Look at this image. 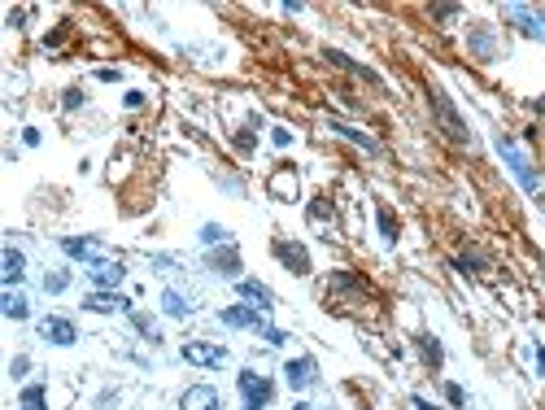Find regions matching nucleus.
<instances>
[{
    "label": "nucleus",
    "mask_w": 545,
    "mask_h": 410,
    "mask_svg": "<svg viewBox=\"0 0 545 410\" xmlns=\"http://www.w3.org/2000/svg\"><path fill=\"white\" fill-rule=\"evenodd\" d=\"M201 244H205V249H214V244H231L227 227H219V223H205V227H201Z\"/></svg>",
    "instance_id": "obj_25"
},
{
    "label": "nucleus",
    "mask_w": 545,
    "mask_h": 410,
    "mask_svg": "<svg viewBox=\"0 0 545 410\" xmlns=\"http://www.w3.org/2000/svg\"><path fill=\"white\" fill-rule=\"evenodd\" d=\"M161 310H166L171 319H188L192 315V301L184 297V292H175V288H166L161 292Z\"/></svg>",
    "instance_id": "obj_18"
},
{
    "label": "nucleus",
    "mask_w": 545,
    "mask_h": 410,
    "mask_svg": "<svg viewBox=\"0 0 545 410\" xmlns=\"http://www.w3.org/2000/svg\"><path fill=\"white\" fill-rule=\"evenodd\" d=\"M292 410H315V406H310V402H297V406H292Z\"/></svg>",
    "instance_id": "obj_38"
},
{
    "label": "nucleus",
    "mask_w": 545,
    "mask_h": 410,
    "mask_svg": "<svg viewBox=\"0 0 545 410\" xmlns=\"http://www.w3.org/2000/svg\"><path fill=\"white\" fill-rule=\"evenodd\" d=\"M227 327H244V332H267V315H262V310H253V306H227L223 315H219Z\"/></svg>",
    "instance_id": "obj_6"
},
{
    "label": "nucleus",
    "mask_w": 545,
    "mask_h": 410,
    "mask_svg": "<svg viewBox=\"0 0 545 410\" xmlns=\"http://www.w3.org/2000/svg\"><path fill=\"white\" fill-rule=\"evenodd\" d=\"M179 354H184V363H192V367H223L227 363V349L210 345V340H188Z\"/></svg>",
    "instance_id": "obj_5"
},
{
    "label": "nucleus",
    "mask_w": 545,
    "mask_h": 410,
    "mask_svg": "<svg viewBox=\"0 0 545 410\" xmlns=\"http://www.w3.org/2000/svg\"><path fill=\"white\" fill-rule=\"evenodd\" d=\"M0 310H5L9 319H26L31 315V306H26L22 292H5V297H0Z\"/></svg>",
    "instance_id": "obj_20"
},
{
    "label": "nucleus",
    "mask_w": 545,
    "mask_h": 410,
    "mask_svg": "<svg viewBox=\"0 0 545 410\" xmlns=\"http://www.w3.org/2000/svg\"><path fill=\"white\" fill-rule=\"evenodd\" d=\"M493 144H498V153L506 157L510 175H515L519 184H523V192H541V179H537V171H532V166H528V161H523V153L515 149V140H510V136H498Z\"/></svg>",
    "instance_id": "obj_3"
},
{
    "label": "nucleus",
    "mask_w": 545,
    "mask_h": 410,
    "mask_svg": "<svg viewBox=\"0 0 545 410\" xmlns=\"http://www.w3.org/2000/svg\"><path fill=\"white\" fill-rule=\"evenodd\" d=\"M427 101H432V109H436V123L445 127V136H450V140H458V144H467V140H471V131H467V123H462V113L454 109V101H450V96H445L441 88H432V92H427Z\"/></svg>",
    "instance_id": "obj_1"
},
{
    "label": "nucleus",
    "mask_w": 545,
    "mask_h": 410,
    "mask_svg": "<svg viewBox=\"0 0 545 410\" xmlns=\"http://www.w3.org/2000/svg\"><path fill=\"white\" fill-rule=\"evenodd\" d=\"M275 144H279V149H288V144H292V131L288 127H275V136H271Z\"/></svg>",
    "instance_id": "obj_34"
},
{
    "label": "nucleus",
    "mask_w": 545,
    "mask_h": 410,
    "mask_svg": "<svg viewBox=\"0 0 545 410\" xmlns=\"http://www.w3.org/2000/svg\"><path fill=\"white\" fill-rule=\"evenodd\" d=\"M84 306L96 310V315H127V310H131V301L123 297V292H109V288L88 292V301H84Z\"/></svg>",
    "instance_id": "obj_10"
},
{
    "label": "nucleus",
    "mask_w": 545,
    "mask_h": 410,
    "mask_svg": "<svg viewBox=\"0 0 545 410\" xmlns=\"http://www.w3.org/2000/svg\"><path fill=\"white\" fill-rule=\"evenodd\" d=\"M61 249L70 253V258H84V262H101V258H105L101 240H92V236H65V240H61Z\"/></svg>",
    "instance_id": "obj_13"
},
{
    "label": "nucleus",
    "mask_w": 545,
    "mask_h": 410,
    "mask_svg": "<svg viewBox=\"0 0 545 410\" xmlns=\"http://www.w3.org/2000/svg\"><path fill=\"white\" fill-rule=\"evenodd\" d=\"M262 336H267V345H284V340H288V332H279V327H267Z\"/></svg>",
    "instance_id": "obj_35"
},
{
    "label": "nucleus",
    "mask_w": 545,
    "mask_h": 410,
    "mask_svg": "<svg viewBox=\"0 0 545 410\" xmlns=\"http://www.w3.org/2000/svg\"><path fill=\"white\" fill-rule=\"evenodd\" d=\"M88 275H92V284H96V288H109V292H113V288L123 284L127 267H123L118 258H101V262H92V271H88Z\"/></svg>",
    "instance_id": "obj_9"
},
{
    "label": "nucleus",
    "mask_w": 545,
    "mask_h": 410,
    "mask_svg": "<svg viewBox=\"0 0 545 410\" xmlns=\"http://www.w3.org/2000/svg\"><path fill=\"white\" fill-rule=\"evenodd\" d=\"M510 22H515L523 36H532V40H545V18H541V9H528V5H506L502 9Z\"/></svg>",
    "instance_id": "obj_7"
},
{
    "label": "nucleus",
    "mask_w": 545,
    "mask_h": 410,
    "mask_svg": "<svg viewBox=\"0 0 545 410\" xmlns=\"http://www.w3.org/2000/svg\"><path fill=\"white\" fill-rule=\"evenodd\" d=\"M35 332H40V340H48V345H74V340H79V327H74L70 319H61V315L40 319Z\"/></svg>",
    "instance_id": "obj_4"
},
{
    "label": "nucleus",
    "mask_w": 545,
    "mask_h": 410,
    "mask_svg": "<svg viewBox=\"0 0 545 410\" xmlns=\"http://www.w3.org/2000/svg\"><path fill=\"white\" fill-rule=\"evenodd\" d=\"M432 18H436V22H450V18H458V5H432Z\"/></svg>",
    "instance_id": "obj_32"
},
{
    "label": "nucleus",
    "mask_w": 545,
    "mask_h": 410,
    "mask_svg": "<svg viewBox=\"0 0 545 410\" xmlns=\"http://www.w3.org/2000/svg\"><path fill=\"white\" fill-rule=\"evenodd\" d=\"M236 288H240V297L244 301H253V310H275V292L267 288V284H258V280H236Z\"/></svg>",
    "instance_id": "obj_14"
},
{
    "label": "nucleus",
    "mask_w": 545,
    "mask_h": 410,
    "mask_svg": "<svg viewBox=\"0 0 545 410\" xmlns=\"http://www.w3.org/2000/svg\"><path fill=\"white\" fill-rule=\"evenodd\" d=\"M210 267L219 275H227V280H240V258H236L231 244H223V253H210Z\"/></svg>",
    "instance_id": "obj_16"
},
{
    "label": "nucleus",
    "mask_w": 545,
    "mask_h": 410,
    "mask_svg": "<svg viewBox=\"0 0 545 410\" xmlns=\"http://www.w3.org/2000/svg\"><path fill=\"white\" fill-rule=\"evenodd\" d=\"M275 258L284 262L292 275H310V253H306L297 240H275Z\"/></svg>",
    "instance_id": "obj_11"
},
{
    "label": "nucleus",
    "mask_w": 545,
    "mask_h": 410,
    "mask_svg": "<svg viewBox=\"0 0 545 410\" xmlns=\"http://www.w3.org/2000/svg\"><path fill=\"white\" fill-rule=\"evenodd\" d=\"M131 323H136V327H140V332H144L148 340H161V332H157V323H153V319H148V315H140V310H131Z\"/></svg>",
    "instance_id": "obj_26"
},
{
    "label": "nucleus",
    "mask_w": 545,
    "mask_h": 410,
    "mask_svg": "<svg viewBox=\"0 0 545 410\" xmlns=\"http://www.w3.org/2000/svg\"><path fill=\"white\" fill-rule=\"evenodd\" d=\"M415 410H436L432 402H423V397H415Z\"/></svg>",
    "instance_id": "obj_37"
},
{
    "label": "nucleus",
    "mask_w": 545,
    "mask_h": 410,
    "mask_svg": "<svg viewBox=\"0 0 545 410\" xmlns=\"http://www.w3.org/2000/svg\"><path fill=\"white\" fill-rule=\"evenodd\" d=\"M445 397H450V406H467V393H462L458 384H445Z\"/></svg>",
    "instance_id": "obj_33"
},
{
    "label": "nucleus",
    "mask_w": 545,
    "mask_h": 410,
    "mask_svg": "<svg viewBox=\"0 0 545 410\" xmlns=\"http://www.w3.org/2000/svg\"><path fill=\"white\" fill-rule=\"evenodd\" d=\"M284 375H288V388L301 393V388H310V384L319 380V363H315V358H292V363L284 367Z\"/></svg>",
    "instance_id": "obj_12"
},
{
    "label": "nucleus",
    "mask_w": 545,
    "mask_h": 410,
    "mask_svg": "<svg viewBox=\"0 0 545 410\" xmlns=\"http://www.w3.org/2000/svg\"><path fill=\"white\" fill-rule=\"evenodd\" d=\"M454 271H467V275H480V271H484V258H475V253H467V258H454Z\"/></svg>",
    "instance_id": "obj_28"
},
{
    "label": "nucleus",
    "mask_w": 545,
    "mask_h": 410,
    "mask_svg": "<svg viewBox=\"0 0 545 410\" xmlns=\"http://www.w3.org/2000/svg\"><path fill=\"white\" fill-rule=\"evenodd\" d=\"M327 131H336V136H345V140H354V144H358V149H367V153H375V149H379V144H375L371 136H362V131H358V127H349V123H327Z\"/></svg>",
    "instance_id": "obj_19"
},
{
    "label": "nucleus",
    "mask_w": 545,
    "mask_h": 410,
    "mask_svg": "<svg viewBox=\"0 0 545 410\" xmlns=\"http://www.w3.org/2000/svg\"><path fill=\"white\" fill-rule=\"evenodd\" d=\"M323 57L332 61V65H340V70H349V74H362V79H371V84H379V74L375 70H367V65H358L349 53H340V48H323Z\"/></svg>",
    "instance_id": "obj_15"
},
{
    "label": "nucleus",
    "mask_w": 545,
    "mask_h": 410,
    "mask_svg": "<svg viewBox=\"0 0 545 410\" xmlns=\"http://www.w3.org/2000/svg\"><path fill=\"white\" fill-rule=\"evenodd\" d=\"M44 288H48V292H65V288H70V275H65V271L44 275Z\"/></svg>",
    "instance_id": "obj_29"
},
{
    "label": "nucleus",
    "mask_w": 545,
    "mask_h": 410,
    "mask_svg": "<svg viewBox=\"0 0 545 410\" xmlns=\"http://www.w3.org/2000/svg\"><path fill=\"white\" fill-rule=\"evenodd\" d=\"M9 371H13V380H22V375L31 371V358H26V354H18V358L9 363Z\"/></svg>",
    "instance_id": "obj_31"
},
{
    "label": "nucleus",
    "mask_w": 545,
    "mask_h": 410,
    "mask_svg": "<svg viewBox=\"0 0 545 410\" xmlns=\"http://www.w3.org/2000/svg\"><path fill=\"white\" fill-rule=\"evenodd\" d=\"M471 48H475V53H480L484 61H489V57H498V44H493V36H489L484 26H480V31H471Z\"/></svg>",
    "instance_id": "obj_23"
},
{
    "label": "nucleus",
    "mask_w": 545,
    "mask_h": 410,
    "mask_svg": "<svg viewBox=\"0 0 545 410\" xmlns=\"http://www.w3.org/2000/svg\"><path fill=\"white\" fill-rule=\"evenodd\" d=\"M419 354L427 358V367H441V363H445V349H441V340H436V336H427V332L419 336Z\"/></svg>",
    "instance_id": "obj_21"
},
{
    "label": "nucleus",
    "mask_w": 545,
    "mask_h": 410,
    "mask_svg": "<svg viewBox=\"0 0 545 410\" xmlns=\"http://www.w3.org/2000/svg\"><path fill=\"white\" fill-rule=\"evenodd\" d=\"M22 410H48L44 384H26V388H22Z\"/></svg>",
    "instance_id": "obj_24"
},
{
    "label": "nucleus",
    "mask_w": 545,
    "mask_h": 410,
    "mask_svg": "<svg viewBox=\"0 0 545 410\" xmlns=\"http://www.w3.org/2000/svg\"><path fill=\"white\" fill-rule=\"evenodd\" d=\"M240 402H244V410H267L271 406V397H275V384L267 380V375H258V371H240Z\"/></svg>",
    "instance_id": "obj_2"
},
{
    "label": "nucleus",
    "mask_w": 545,
    "mask_h": 410,
    "mask_svg": "<svg viewBox=\"0 0 545 410\" xmlns=\"http://www.w3.org/2000/svg\"><path fill=\"white\" fill-rule=\"evenodd\" d=\"M271 192H275V196H288V201H292V196H297V175H292V171H279V175L271 179Z\"/></svg>",
    "instance_id": "obj_22"
},
{
    "label": "nucleus",
    "mask_w": 545,
    "mask_h": 410,
    "mask_svg": "<svg viewBox=\"0 0 545 410\" xmlns=\"http://www.w3.org/2000/svg\"><path fill=\"white\" fill-rule=\"evenodd\" d=\"M253 127H258V123H249V127H244V131H240V136H236V149H244V153H253V144H258V136H253Z\"/></svg>",
    "instance_id": "obj_30"
},
{
    "label": "nucleus",
    "mask_w": 545,
    "mask_h": 410,
    "mask_svg": "<svg viewBox=\"0 0 545 410\" xmlns=\"http://www.w3.org/2000/svg\"><path fill=\"white\" fill-rule=\"evenodd\" d=\"M22 280H26V258L9 244V249H5V284H9V288H18Z\"/></svg>",
    "instance_id": "obj_17"
},
{
    "label": "nucleus",
    "mask_w": 545,
    "mask_h": 410,
    "mask_svg": "<svg viewBox=\"0 0 545 410\" xmlns=\"http://www.w3.org/2000/svg\"><path fill=\"white\" fill-rule=\"evenodd\" d=\"M379 236H384V244L397 240V219H393L388 210H379Z\"/></svg>",
    "instance_id": "obj_27"
},
{
    "label": "nucleus",
    "mask_w": 545,
    "mask_h": 410,
    "mask_svg": "<svg viewBox=\"0 0 545 410\" xmlns=\"http://www.w3.org/2000/svg\"><path fill=\"white\" fill-rule=\"evenodd\" d=\"M144 105V92H127V109H140Z\"/></svg>",
    "instance_id": "obj_36"
},
{
    "label": "nucleus",
    "mask_w": 545,
    "mask_h": 410,
    "mask_svg": "<svg viewBox=\"0 0 545 410\" xmlns=\"http://www.w3.org/2000/svg\"><path fill=\"white\" fill-rule=\"evenodd\" d=\"M179 410H223V397H219V388H210V384H192L184 397H179Z\"/></svg>",
    "instance_id": "obj_8"
}]
</instances>
